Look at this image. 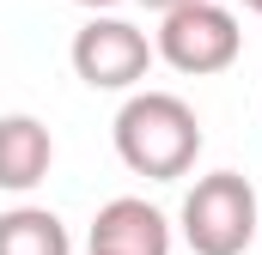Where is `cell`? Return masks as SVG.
Wrapping results in <instances>:
<instances>
[{
  "label": "cell",
  "instance_id": "cell-8",
  "mask_svg": "<svg viewBox=\"0 0 262 255\" xmlns=\"http://www.w3.org/2000/svg\"><path fill=\"white\" fill-rule=\"evenodd\" d=\"M140 6H152V12H171V6H189V0H140Z\"/></svg>",
  "mask_w": 262,
  "mask_h": 255
},
{
  "label": "cell",
  "instance_id": "cell-10",
  "mask_svg": "<svg viewBox=\"0 0 262 255\" xmlns=\"http://www.w3.org/2000/svg\"><path fill=\"white\" fill-rule=\"evenodd\" d=\"M244 6H250V12H262V0H244Z\"/></svg>",
  "mask_w": 262,
  "mask_h": 255
},
{
  "label": "cell",
  "instance_id": "cell-4",
  "mask_svg": "<svg viewBox=\"0 0 262 255\" xmlns=\"http://www.w3.org/2000/svg\"><path fill=\"white\" fill-rule=\"evenodd\" d=\"M146 67H152V43H146V31L128 24V18L98 12L92 24L73 31V73L92 91H128V85L146 79Z\"/></svg>",
  "mask_w": 262,
  "mask_h": 255
},
{
  "label": "cell",
  "instance_id": "cell-7",
  "mask_svg": "<svg viewBox=\"0 0 262 255\" xmlns=\"http://www.w3.org/2000/svg\"><path fill=\"white\" fill-rule=\"evenodd\" d=\"M0 255H73V237L49 207H12L0 213Z\"/></svg>",
  "mask_w": 262,
  "mask_h": 255
},
{
  "label": "cell",
  "instance_id": "cell-9",
  "mask_svg": "<svg viewBox=\"0 0 262 255\" xmlns=\"http://www.w3.org/2000/svg\"><path fill=\"white\" fill-rule=\"evenodd\" d=\"M73 6H92V12H110V6H122V0H73Z\"/></svg>",
  "mask_w": 262,
  "mask_h": 255
},
{
  "label": "cell",
  "instance_id": "cell-1",
  "mask_svg": "<svg viewBox=\"0 0 262 255\" xmlns=\"http://www.w3.org/2000/svg\"><path fill=\"white\" fill-rule=\"evenodd\" d=\"M195 152H201V122H195V110L183 97H171V91H134L116 110V158L134 176L177 183V176L195 170Z\"/></svg>",
  "mask_w": 262,
  "mask_h": 255
},
{
  "label": "cell",
  "instance_id": "cell-2",
  "mask_svg": "<svg viewBox=\"0 0 262 255\" xmlns=\"http://www.w3.org/2000/svg\"><path fill=\"white\" fill-rule=\"evenodd\" d=\"M262 231V200L238 170H213L183 194V243L195 255H244Z\"/></svg>",
  "mask_w": 262,
  "mask_h": 255
},
{
  "label": "cell",
  "instance_id": "cell-6",
  "mask_svg": "<svg viewBox=\"0 0 262 255\" xmlns=\"http://www.w3.org/2000/svg\"><path fill=\"white\" fill-rule=\"evenodd\" d=\"M55 164V140L37 116H0V189L31 194Z\"/></svg>",
  "mask_w": 262,
  "mask_h": 255
},
{
  "label": "cell",
  "instance_id": "cell-3",
  "mask_svg": "<svg viewBox=\"0 0 262 255\" xmlns=\"http://www.w3.org/2000/svg\"><path fill=\"white\" fill-rule=\"evenodd\" d=\"M165 24H159V43H152V55L159 61H171L177 73H226V67L238 61V49H244V31H238V18L226 12V6H213V0H189V6H171V12H159Z\"/></svg>",
  "mask_w": 262,
  "mask_h": 255
},
{
  "label": "cell",
  "instance_id": "cell-5",
  "mask_svg": "<svg viewBox=\"0 0 262 255\" xmlns=\"http://www.w3.org/2000/svg\"><path fill=\"white\" fill-rule=\"evenodd\" d=\"M92 255H171V219L146 200H110L92 219Z\"/></svg>",
  "mask_w": 262,
  "mask_h": 255
}]
</instances>
